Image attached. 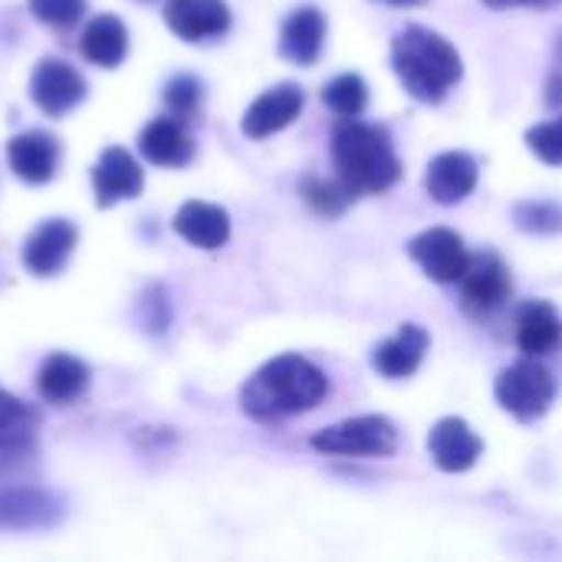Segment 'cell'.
I'll use <instances>...</instances> for the list:
<instances>
[{"mask_svg": "<svg viewBox=\"0 0 562 562\" xmlns=\"http://www.w3.org/2000/svg\"><path fill=\"white\" fill-rule=\"evenodd\" d=\"M329 392V379L303 356H277L240 392V408L254 422H280L316 408Z\"/></svg>", "mask_w": 562, "mask_h": 562, "instance_id": "cell-1", "label": "cell"}, {"mask_svg": "<svg viewBox=\"0 0 562 562\" xmlns=\"http://www.w3.org/2000/svg\"><path fill=\"white\" fill-rule=\"evenodd\" d=\"M333 158L339 181L352 194H382L402 178V161L382 125H366L356 119L342 122L333 132Z\"/></svg>", "mask_w": 562, "mask_h": 562, "instance_id": "cell-2", "label": "cell"}, {"mask_svg": "<svg viewBox=\"0 0 562 562\" xmlns=\"http://www.w3.org/2000/svg\"><path fill=\"white\" fill-rule=\"evenodd\" d=\"M392 66L418 102H441L461 79V53L428 26H405L392 43Z\"/></svg>", "mask_w": 562, "mask_h": 562, "instance_id": "cell-3", "label": "cell"}, {"mask_svg": "<svg viewBox=\"0 0 562 562\" xmlns=\"http://www.w3.org/2000/svg\"><path fill=\"white\" fill-rule=\"evenodd\" d=\"M494 395H497V405L507 415H514L517 422H537L550 412V405L557 398V382L530 356V359H520L497 375Z\"/></svg>", "mask_w": 562, "mask_h": 562, "instance_id": "cell-4", "label": "cell"}, {"mask_svg": "<svg viewBox=\"0 0 562 562\" xmlns=\"http://www.w3.org/2000/svg\"><path fill=\"white\" fill-rule=\"evenodd\" d=\"M398 445V431L382 415H362L339 422L333 428H323L313 435V448L323 454H342V458H385Z\"/></svg>", "mask_w": 562, "mask_h": 562, "instance_id": "cell-5", "label": "cell"}, {"mask_svg": "<svg viewBox=\"0 0 562 562\" xmlns=\"http://www.w3.org/2000/svg\"><path fill=\"white\" fill-rule=\"evenodd\" d=\"M30 99L46 112V115H66L86 99V79L63 59L49 56L40 59L33 76H30Z\"/></svg>", "mask_w": 562, "mask_h": 562, "instance_id": "cell-6", "label": "cell"}, {"mask_svg": "<svg viewBox=\"0 0 562 562\" xmlns=\"http://www.w3.org/2000/svg\"><path fill=\"white\" fill-rule=\"evenodd\" d=\"M458 283H461V293H464V306L471 313H477V316L501 310L510 300V290H514L510 270H507V263L497 254L471 257L468 270H464V277Z\"/></svg>", "mask_w": 562, "mask_h": 562, "instance_id": "cell-7", "label": "cell"}, {"mask_svg": "<svg viewBox=\"0 0 562 562\" xmlns=\"http://www.w3.org/2000/svg\"><path fill=\"white\" fill-rule=\"evenodd\" d=\"M408 254L435 283H458L471 260L464 250V240L448 227H431V231L418 234L408 244Z\"/></svg>", "mask_w": 562, "mask_h": 562, "instance_id": "cell-8", "label": "cell"}, {"mask_svg": "<svg viewBox=\"0 0 562 562\" xmlns=\"http://www.w3.org/2000/svg\"><path fill=\"white\" fill-rule=\"evenodd\" d=\"M76 240H79V234H76V227L69 221H63V217L43 221L26 237V244H23V263H26V270L33 277H56L66 267Z\"/></svg>", "mask_w": 562, "mask_h": 562, "instance_id": "cell-9", "label": "cell"}, {"mask_svg": "<svg viewBox=\"0 0 562 562\" xmlns=\"http://www.w3.org/2000/svg\"><path fill=\"white\" fill-rule=\"evenodd\" d=\"M59 517V497L36 487H0V530H43Z\"/></svg>", "mask_w": 562, "mask_h": 562, "instance_id": "cell-10", "label": "cell"}, {"mask_svg": "<svg viewBox=\"0 0 562 562\" xmlns=\"http://www.w3.org/2000/svg\"><path fill=\"white\" fill-rule=\"evenodd\" d=\"M484 441L471 431L464 418H445L428 435V454L445 474H464L477 464Z\"/></svg>", "mask_w": 562, "mask_h": 562, "instance_id": "cell-11", "label": "cell"}, {"mask_svg": "<svg viewBox=\"0 0 562 562\" xmlns=\"http://www.w3.org/2000/svg\"><path fill=\"white\" fill-rule=\"evenodd\" d=\"M92 184H95V204L99 207H112L115 201H132L142 194L145 188V175L138 168V161L125 151V148H105L102 158L92 168Z\"/></svg>", "mask_w": 562, "mask_h": 562, "instance_id": "cell-12", "label": "cell"}, {"mask_svg": "<svg viewBox=\"0 0 562 562\" xmlns=\"http://www.w3.org/2000/svg\"><path fill=\"white\" fill-rule=\"evenodd\" d=\"M165 23L175 36L188 43L214 40L231 26V10L224 0H168Z\"/></svg>", "mask_w": 562, "mask_h": 562, "instance_id": "cell-13", "label": "cell"}, {"mask_svg": "<svg viewBox=\"0 0 562 562\" xmlns=\"http://www.w3.org/2000/svg\"><path fill=\"white\" fill-rule=\"evenodd\" d=\"M303 112V92L293 82L273 86L270 92H263L260 99H254V105L247 109L240 128L247 138H267L286 125L296 122V115Z\"/></svg>", "mask_w": 562, "mask_h": 562, "instance_id": "cell-14", "label": "cell"}, {"mask_svg": "<svg viewBox=\"0 0 562 562\" xmlns=\"http://www.w3.org/2000/svg\"><path fill=\"white\" fill-rule=\"evenodd\" d=\"M7 158L16 178H23L26 184H43L56 175V161H59V142L49 132H20L10 138L7 145Z\"/></svg>", "mask_w": 562, "mask_h": 562, "instance_id": "cell-15", "label": "cell"}, {"mask_svg": "<svg viewBox=\"0 0 562 562\" xmlns=\"http://www.w3.org/2000/svg\"><path fill=\"white\" fill-rule=\"evenodd\" d=\"M477 161L468 151H445L428 165L425 188L438 204H458L477 188Z\"/></svg>", "mask_w": 562, "mask_h": 562, "instance_id": "cell-16", "label": "cell"}, {"mask_svg": "<svg viewBox=\"0 0 562 562\" xmlns=\"http://www.w3.org/2000/svg\"><path fill=\"white\" fill-rule=\"evenodd\" d=\"M428 342L431 339H428V333L418 323H405L392 339H385V342L375 346L372 366L385 379H408L422 366V359L428 352Z\"/></svg>", "mask_w": 562, "mask_h": 562, "instance_id": "cell-17", "label": "cell"}, {"mask_svg": "<svg viewBox=\"0 0 562 562\" xmlns=\"http://www.w3.org/2000/svg\"><path fill=\"white\" fill-rule=\"evenodd\" d=\"M138 148L151 165L161 168H181L194 158V142L191 132L175 122V119H155L142 128L138 135Z\"/></svg>", "mask_w": 562, "mask_h": 562, "instance_id": "cell-18", "label": "cell"}, {"mask_svg": "<svg viewBox=\"0 0 562 562\" xmlns=\"http://www.w3.org/2000/svg\"><path fill=\"white\" fill-rule=\"evenodd\" d=\"M175 231L201 247V250H217L227 244L231 237V217L224 207L217 204H207V201H188L178 214H175Z\"/></svg>", "mask_w": 562, "mask_h": 562, "instance_id": "cell-19", "label": "cell"}, {"mask_svg": "<svg viewBox=\"0 0 562 562\" xmlns=\"http://www.w3.org/2000/svg\"><path fill=\"white\" fill-rule=\"evenodd\" d=\"M323 36H326V20L316 7H300L296 13H290V20L283 23L280 33V53L296 63V66H313L319 59L323 49Z\"/></svg>", "mask_w": 562, "mask_h": 562, "instance_id": "cell-20", "label": "cell"}, {"mask_svg": "<svg viewBox=\"0 0 562 562\" xmlns=\"http://www.w3.org/2000/svg\"><path fill=\"white\" fill-rule=\"evenodd\" d=\"M36 385H40V395L53 405H69L76 402L86 385H89V369L86 362H79L76 356H66V352H56L49 356L43 366H40V375H36Z\"/></svg>", "mask_w": 562, "mask_h": 562, "instance_id": "cell-21", "label": "cell"}, {"mask_svg": "<svg viewBox=\"0 0 562 562\" xmlns=\"http://www.w3.org/2000/svg\"><path fill=\"white\" fill-rule=\"evenodd\" d=\"M562 339V323L547 300H530L517 316V342L527 356L540 359L553 352Z\"/></svg>", "mask_w": 562, "mask_h": 562, "instance_id": "cell-22", "label": "cell"}, {"mask_svg": "<svg viewBox=\"0 0 562 562\" xmlns=\"http://www.w3.org/2000/svg\"><path fill=\"white\" fill-rule=\"evenodd\" d=\"M79 49L89 63L95 66H119L128 53V30L119 16L112 13H99L95 20H89V26L82 30V40H79Z\"/></svg>", "mask_w": 562, "mask_h": 562, "instance_id": "cell-23", "label": "cell"}, {"mask_svg": "<svg viewBox=\"0 0 562 562\" xmlns=\"http://www.w3.org/2000/svg\"><path fill=\"white\" fill-rule=\"evenodd\" d=\"M323 99H326V105H329L336 115L356 119V115L366 109V102H369V89H366V79H362V76L342 72V76H336V79L323 89Z\"/></svg>", "mask_w": 562, "mask_h": 562, "instance_id": "cell-24", "label": "cell"}, {"mask_svg": "<svg viewBox=\"0 0 562 562\" xmlns=\"http://www.w3.org/2000/svg\"><path fill=\"white\" fill-rule=\"evenodd\" d=\"M36 425H16L0 431V477L20 471L26 461L36 458V441H33Z\"/></svg>", "mask_w": 562, "mask_h": 562, "instance_id": "cell-25", "label": "cell"}, {"mask_svg": "<svg viewBox=\"0 0 562 562\" xmlns=\"http://www.w3.org/2000/svg\"><path fill=\"white\" fill-rule=\"evenodd\" d=\"M303 198L313 204V211L326 214V217H336L346 211V204L356 198L342 181H326V178H310L303 184Z\"/></svg>", "mask_w": 562, "mask_h": 562, "instance_id": "cell-26", "label": "cell"}, {"mask_svg": "<svg viewBox=\"0 0 562 562\" xmlns=\"http://www.w3.org/2000/svg\"><path fill=\"white\" fill-rule=\"evenodd\" d=\"M514 217L530 234H557L562 231V207L550 201H524L514 207Z\"/></svg>", "mask_w": 562, "mask_h": 562, "instance_id": "cell-27", "label": "cell"}, {"mask_svg": "<svg viewBox=\"0 0 562 562\" xmlns=\"http://www.w3.org/2000/svg\"><path fill=\"white\" fill-rule=\"evenodd\" d=\"M527 145L530 151L547 161V165H562V115L560 119H550V122H540L527 132Z\"/></svg>", "mask_w": 562, "mask_h": 562, "instance_id": "cell-28", "label": "cell"}, {"mask_svg": "<svg viewBox=\"0 0 562 562\" xmlns=\"http://www.w3.org/2000/svg\"><path fill=\"white\" fill-rule=\"evenodd\" d=\"M198 102H201V82L194 79V76H175V79H168V86H165V105L175 112V115H191L194 109H198Z\"/></svg>", "mask_w": 562, "mask_h": 562, "instance_id": "cell-29", "label": "cell"}, {"mask_svg": "<svg viewBox=\"0 0 562 562\" xmlns=\"http://www.w3.org/2000/svg\"><path fill=\"white\" fill-rule=\"evenodd\" d=\"M30 10L36 20L43 23H53V26H72L82 10H86V0H30Z\"/></svg>", "mask_w": 562, "mask_h": 562, "instance_id": "cell-30", "label": "cell"}, {"mask_svg": "<svg viewBox=\"0 0 562 562\" xmlns=\"http://www.w3.org/2000/svg\"><path fill=\"white\" fill-rule=\"evenodd\" d=\"M16 425H36V412L23 405L20 398H13L7 389H0V431L16 428Z\"/></svg>", "mask_w": 562, "mask_h": 562, "instance_id": "cell-31", "label": "cell"}, {"mask_svg": "<svg viewBox=\"0 0 562 562\" xmlns=\"http://www.w3.org/2000/svg\"><path fill=\"white\" fill-rule=\"evenodd\" d=\"M487 7H494V10H507V7H537V10H543V7H553L557 0H484Z\"/></svg>", "mask_w": 562, "mask_h": 562, "instance_id": "cell-32", "label": "cell"}, {"mask_svg": "<svg viewBox=\"0 0 562 562\" xmlns=\"http://www.w3.org/2000/svg\"><path fill=\"white\" fill-rule=\"evenodd\" d=\"M392 3H415V0H392Z\"/></svg>", "mask_w": 562, "mask_h": 562, "instance_id": "cell-33", "label": "cell"}]
</instances>
